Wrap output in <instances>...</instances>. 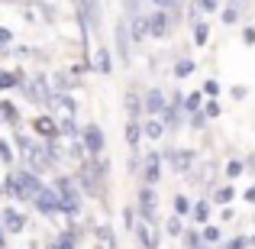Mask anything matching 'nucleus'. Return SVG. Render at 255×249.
I'll use <instances>...</instances> for the list:
<instances>
[{
	"instance_id": "nucleus-1",
	"label": "nucleus",
	"mask_w": 255,
	"mask_h": 249,
	"mask_svg": "<svg viewBox=\"0 0 255 249\" xmlns=\"http://www.w3.org/2000/svg\"><path fill=\"white\" fill-rule=\"evenodd\" d=\"M52 188H55L58 204H62V217H68V220H78V217H81V211H84V194H81V188H78L75 175H58V178L52 181Z\"/></svg>"
},
{
	"instance_id": "nucleus-2",
	"label": "nucleus",
	"mask_w": 255,
	"mask_h": 249,
	"mask_svg": "<svg viewBox=\"0 0 255 249\" xmlns=\"http://www.w3.org/2000/svg\"><path fill=\"white\" fill-rule=\"evenodd\" d=\"M19 94H23L29 104L45 107V104H49V97H52V78L42 75V71H36L32 78H26V81L19 84Z\"/></svg>"
},
{
	"instance_id": "nucleus-3",
	"label": "nucleus",
	"mask_w": 255,
	"mask_h": 249,
	"mask_svg": "<svg viewBox=\"0 0 255 249\" xmlns=\"http://www.w3.org/2000/svg\"><path fill=\"white\" fill-rule=\"evenodd\" d=\"M81 146H84L87 159L104 156V149H107V136H104V130H100L97 123H84V126H81Z\"/></svg>"
},
{
	"instance_id": "nucleus-4",
	"label": "nucleus",
	"mask_w": 255,
	"mask_h": 249,
	"mask_svg": "<svg viewBox=\"0 0 255 249\" xmlns=\"http://www.w3.org/2000/svg\"><path fill=\"white\" fill-rule=\"evenodd\" d=\"M165 123V130L168 133H178L181 126H184V94L174 91V97L168 100V107L162 110V117H158Z\"/></svg>"
},
{
	"instance_id": "nucleus-5",
	"label": "nucleus",
	"mask_w": 255,
	"mask_h": 249,
	"mask_svg": "<svg viewBox=\"0 0 255 249\" xmlns=\"http://www.w3.org/2000/svg\"><path fill=\"white\" fill-rule=\"evenodd\" d=\"M155 207H158V194H155V188L142 185V188H139V201H136V214H139V220H142V224H158Z\"/></svg>"
},
{
	"instance_id": "nucleus-6",
	"label": "nucleus",
	"mask_w": 255,
	"mask_h": 249,
	"mask_svg": "<svg viewBox=\"0 0 255 249\" xmlns=\"http://www.w3.org/2000/svg\"><path fill=\"white\" fill-rule=\"evenodd\" d=\"M32 207H36L42 217H62V204H58V194L52 185H42V191L32 198Z\"/></svg>"
},
{
	"instance_id": "nucleus-7",
	"label": "nucleus",
	"mask_w": 255,
	"mask_h": 249,
	"mask_svg": "<svg viewBox=\"0 0 255 249\" xmlns=\"http://www.w3.org/2000/svg\"><path fill=\"white\" fill-rule=\"evenodd\" d=\"M29 126H32V136L42 139V143H49V139H62V136H58V120L52 117V113H39V117H32Z\"/></svg>"
},
{
	"instance_id": "nucleus-8",
	"label": "nucleus",
	"mask_w": 255,
	"mask_h": 249,
	"mask_svg": "<svg viewBox=\"0 0 255 249\" xmlns=\"http://www.w3.org/2000/svg\"><path fill=\"white\" fill-rule=\"evenodd\" d=\"M45 110H49L52 117H75V113H78V100L71 97V94L52 91V97H49V104H45Z\"/></svg>"
},
{
	"instance_id": "nucleus-9",
	"label": "nucleus",
	"mask_w": 255,
	"mask_h": 249,
	"mask_svg": "<svg viewBox=\"0 0 255 249\" xmlns=\"http://www.w3.org/2000/svg\"><path fill=\"white\" fill-rule=\"evenodd\" d=\"M0 224H3L6 237H16V233H23L26 227H29V217H26L23 211H16V207H3V211H0Z\"/></svg>"
},
{
	"instance_id": "nucleus-10",
	"label": "nucleus",
	"mask_w": 255,
	"mask_h": 249,
	"mask_svg": "<svg viewBox=\"0 0 255 249\" xmlns=\"http://www.w3.org/2000/svg\"><path fill=\"white\" fill-rule=\"evenodd\" d=\"M162 159H165V162H168L178 175H187V172L194 168V162H197V152H194V149H168Z\"/></svg>"
},
{
	"instance_id": "nucleus-11",
	"label": "nucleus",
	"mask_w": 255,
	"mask_h": 249,
	"mask_svg": "<svg viewBox=\"0 0 255 249\" xmlns=\"http://www.w3.org/2000/svg\"><path fill=\"white\" fill-rule=\"evenodd\" d=\"M145 23H149V36L152 39H165L171 32V13L168 10H152L149 16H145Z\"/></svg>"
},
{
	"instance_id": "nucleus-12",
	"label": "nucleus",
	"mask_w": 255,
	"mask_h": 249,
	"mask_svg": "<svg viewBox=\"0 0 255 249\" xmlns=\"http://www.w3.org/2000/svg\"><path fill=\"white\" fill-rule=\"evenodd\" d=\"M0 181H3V194H6V198L19 201V204H29V194H26V188H23V181H19L16 168H10V172H6Z\"/></svg>"
},
{
	"instance_id": "nucleus-13",
	"label": "nucleus",
	"mask_w": 255,
	"mask_h": 249,
	"mask_svg": "<svg viewBox=\"0 0 255 249\" xmlns=\"http://www.w3.org/2000/svg\"><path fill=\"white\" fill-rule=\"evenodd\" d=\"M142 107H145V117H162V110L168 107L165 91L162 87H149V91L142 94Z\"/></svg>"
},
{
	"instance_id": "nucleus-14",
	"label": "nucleus",
	"mask_w": 255,
	"mask_h": 249,
	"mask_svg": "<svg viewBox=\"0 0 255 249\" xmlns=\"http://www.w3.org/2000/svg\"><path fill=\"white\" fill-rule=\"evenodd\" d=\"M142 181L149 188H155L158 181H162V156H158V152H149V156L142 159Z\"/></svg>"
},
{
	"instance_id": "nucleus-15",
	"label": "nucleus",
	"mask_w": 255,
	"mask_h": 249,
	"mask_svg": "<svg viewBox=\"0 0 255 249\" xmlns=\"http://www.w3.org/2000/svg\"><path fill=\"white\" fill-rule=\"evenodd\" d=\"M136 240H139V249H158V227L155 224H136Z\"/></svg>"
},
{
	"instance_id": "nucleus-16",
	"label": "nucleus",
	"mask_w": 255,
	"mask_h": 249,
	"mask_svg": "<svg viewBox=\"0 0 255 249\" xmlns=\"http://www.w3.org/2000/svg\"><path fill=\"white\" fill-rule=\"evenodd\" d=\"M123 107H126V120H139V117H145L142 94H139L136 87H129V91L123 94Z\"/></svg>"
},
{
	"instance_id": "nucleus-17",
	"label": "nucleus",
	"mask_w": 255,
	"mask_h": 249,
	"mask_svg": "<svg viewBox=\"0 0 255 249\" xmlns=\"http://www.w3.org/2000/svg\"><path fill=\"white\" fill-rule=\"evenodd\" d=\"M129 23L126 19H120L117 23V55H120V62L123 65H129Z\"/></svg>"
},
{
	"instance_id": "nucleus-18",
	"label": "nucleus",
	"mask_w": 255,
	"mask_h": 249,
	"mask_svg": "<svg viewBox=\"0 0 255 249\" xmlns=\"http://www.w3.org/2000/svg\"><path fill=\"white\" fill-rule=\"evenodd\" d=\"M19 107L13 104L10 97H0V123L3 126H13V130H19Z\"/></svg>"
},
{
	"instance_id": "nucleus-19",
	"label": "nucleus",
	"mask_w": 255,
	"mask_h": 249,
	"mask_svg": "<svg viewBox=\"0 0 255 249\" xmlns=\"http://www.w3.org/2000/svg\"><path fill=\"white\" fill-rule=\"evenodd\" d=\"M210 211H213L210 198H200V201H194L191 217H187V220H194V227H207V224H210Z\"/></svg>"
},
{
	"instance_id": "nucleus-20",
	"label": "nucleus",
	"mask_w": 255,
	"mask_h": 249,
	"mask_svg": "<svg viewBox=\"0 0 255 249\" xmlns=\"http://www.w3.org/2000/svg\"><path fill=\"white\" fill-rule=\"evenodd\" d=\"M91 237H94V243H100V246L120 249V246H117V233H113L110 224H94V227H91Z\"/></svg>"
},
{
	"instance_id": "nucleus-21",
	"label": "nucleus",
	"mask_w": 255,
	"mask_h": 249,
	"mask_svg": "<svg viewBox=\"0 0 255 249\" xmlns=\"http://www.w3.org/2000/svg\"><path fill=\"white\" fill-rule=\"evenodd\" d=\"M91 68L97 71V75H110V71H113V52L107 49V45H100V49L94 52V62H91Z\"/></svg>"
},
{
	"instance_id": "nucleus-22",
	"label": "nucleus",
	"mask_w": 255,
	"mask_h": 249,
	"mask_svg": "<svg viewBox=\"0 0 255 249\" xmlns=\"http://www.w3.org/2000/svg\"><path fill=\"white\" fill-rule=\"evenodd\" d=\"M75 87H78V75H75V71H55V75H52V91L71 94Z\"/></svg>"
},
{
	"instance_id": "nucleus-23",
	"label": "nucleus",
	"mask_w": 255,
	"mask_h": 249,
	"mask_svg": "<svg viewBox=\"0 0 255 249\" xmlns=\"http://www.w3.org/2000/svg\"><path fill=\"white\" fill-rule=\"evenodd\" d=\"M58 120V136L62 139H81V126H78V120L75 117H55Z\"/></svg>"
},
{
	"instance_id": "nucleus-24",
	"label": "nucleus",
	"mask_w": 255,
	"mask_h": 249,
	"mask_svg": "<svg viewBox=\"0 0 255 249\" xmlns=\"http://www.w3.org/2000/svg\"><path fill=\"white\" fill-rule=\"evenodd\" d=\"M126 23H129V39L132 42H145V39H149V23H145L142 13L132 16V19H126Z\"/></svg>"
},
{
	"instance_id": "nucleus-25",
	"label": "nucleus",
	"mask_w": 255,
	"mask_h": 249,
	"mask_svg": "<svg viewBox=\"0 0 255 249\" xmlns=\"http://www.w3.org/2000/svg\"><path fill=\"white\" fill-rule=\"evenodd\" d=\"M165 133H168V130H165V123H162L158 117H149V120L142 123V136L149 139V143H158V139H162Z\"/></svg>"
},
{
	"instance_id": "nucleus-26",
	"label": "nucleus",
	"mask_w": 255,
	"mask_h": 249,
	"mask_svg": "<svg viewBox=\"0 0 255 249\" xmlns=\"http://www.w3.org/2000/svg\"><path fill=\"white\" fill-rule=\"evenodd\" d=\"M45 249H78V240L71 237L68 230H58L55 237H52L49 243H45Z\"/></svg>"
},
{
	"instance_id": "nucleus-27",
	"label": "nucleus",
	"mask_w": 255,
	"mask_h": 249,
	"mask_svg": "<svg viewBox=\"0 0 255 249\" xmlns=\"http://www.w3.org/2000/svg\"><path fill=\"white\" fill-rule=\"evenodd\" d=\"M139 143H142V123L139 120H126V146L136 152Z\"/></svg>"
},
{
	"instance_id": "nucleus-28",
	"label": "nucleus",
	"mask_w": 255,
	"mask_h": 249,
	"mask_svg": "<svg viewBox=\"0 0 255 249\" xmlns=\"http://www.w3.org/2000/svg\"><path fill=\"white\" fill-rule=\"evenodd\" d=\"M233 198H236V188H233L230 181H226V185H217V188H213V194H210V204H223V207H226Z\"/></svg>"
},
{
	"instance_id": "nucleus-29",
	"label": "nucleus",
	"mask_w": 255,
	"mask_h": 249,
	"mask_svg": "<svg viewBox=\"0 0 255 249\" xmlns=\"http://www.w3.org/2000/svg\"><path fill=\"white\" fill-rule=\"evenodd\" d=\"M200 237H204V243H207V246H213V249H220V246H223V230H220L217 224L200 227Z\"/></svg>"
},
{
	"instance_id": "nucleus-30",
	"label": "nucleus",
	"mask_w": 255,
	"mask_h": 249,
	"mask_svg": "<svg viewBox=\"0 0 255 249\" xmlns=\"http://www.w3.org/2000/svg\"><path fill=\"white\" fill-rule=\"evenodd\" d=\"M0 165L3 168L16 165V149H13V139H6V136H0Z\"/></svg>"
},
{
	"instance_id": "nucleus-31",
	"label": "nucleus",
	"mask_w": 255,
	"mask_h": 249,
	"mask_svg": "<svg viewBox=\"0 0 255 249\" xmlns=\"http://www.w3.org/2000/svg\"><path fill=\"white\" fill-rule=\"evenodd\" d=\"M204 110V91H191L184 94V113L191 117V113H200Z\"/></svg>"
},
{
	"instance_id": "nucleus-32",
	"label": "nucleus",
	"mask_w": 255,
	"mask_h": 249,
	"mask_svg": "<svg viewBox=\"0 0 255 249\" xmlns=\"http://www.w3.org/2000/svg\"><path fill=\"white\" fill-rule=\"evenodd\" d=\"M165 233H168L171 240H181V237H184V217H178V214H171V217L165 220Z\"/></svg>"
},
{
	"instance_id": "nucleus-33",
	"label": "nucleus",
	"mask_w": 255,
	"mask_h": 249,
	"mask_svg": "<svg viewBox=\"0 0 255 249\" xmlns=\"http://www.w3.org/2000/svg\"><path fill=\"white\" fill-rule=\"evenodd\" d=\"M191 198H187V194H174V214H178V217H191Z\"/></svg>"
},
{
	"instance_id": "nucleus-34",
	"label": "nucleus",
	"mask_w": 255,
	"mask_h": 249,
	"mask_svg": "<svg viewBox=\"0 0 255 249\" xmlns=\"http://www.w3.org/2000/svg\"><path fill=\"white\" fill-rule=\"evenodd\" d=\"M207 39H210V26L200 19V23H194V45H207Z\"/></svg>"
},
{
	"instance_id": "nucleus-35",
	"label": "nucleus",
	"mask_w": 255,
	"mask_h": 249,
	"mask_svg": "<svg viewBox=\"0 0 255 249\" xmlns=\"http://www.w3.org/2000/svg\"><path fill=\"white\" fill-rule=\"evenodd\" d=\"M223 172H226V181H233V178H239V175L246 172V162H239V159H230Z\"/></svg>"
},
{
	"instance_id": "nucleus-36",
	"label": "nucleus",
	"mask_w": 255,
	"mask_h": 249,
	"mask_svg": "<svg viewBox=\"0 0 255 249\" xmlns=\"http://www.w3.org/2000/svg\"><path fill=\"white\" fill-rule=\"evenodd\" d=\"M252 246V237H233V240H223L220 249H249Z\"/></svg>"
},
{
	"instance_id": "nucleus-37",
	"label": "nucleus",
	"mask_w": 255,
	"mask_h": 249,
	"mask_svg": "<svg viewBox=\"0 0 255 249\" xmlns=\"http://www.w3.org/2000/svg\"><path fill=\"white\" fill-rule=\"evenodd\" d=\"M171 71H174V78H187V75H194V62H191V58H181Z\"/></svg>"
},
{
	"instance_id": "nucleus-38",
	"label": "nucleus",
	"mask_w": 255,
	"mask_h": 249,
	"mask_svg": "<svg viewBox=\"0 0 255 249\" xmlns=\"http://www.w3.org/2000/svg\"><path fill=\"white\" fill-rule=\"evenodd\" d=\"M200 91H204L207 100H217V97H220V84L213 81V78H210V81H204V87H200Z\"/></svg>"
},
{
	"instance_id": "nucleus-39",
	"label": "nucleus",
	"mask_w": 255,
	"mask_h": 249,
	"mask_svg": "<svg viewBox=\"0 0 255 249\" xmlns=\"http://www.w3.org/2000/svg\"><path fill=\"white\" fill-rule=\"evenodd\" d=\"M139 214H136V207H123V224L129 227V230H136V224H139Z\"/></svg>"
},
{
	"instance_id": "nucleus-40",
	"label": "nucleus",
	"mask_w": 255,
	"mask_h": 249,
	"mask_svg": "<svg viewBox=\"0 0 255 249\" xmlns=\"http://www.w3.org/2000/svg\"><path fill=\"white\" fill-rule=\"evenodd\" d=\"M13 45V32L6 29V26H0V52H6Z\"/></svg>"
},
{
	"instance_id": "nucleus-41",
	"label": "nucleus",
	"mask_w": 255,
	"mask_h": 249,
	"mask_svg": "<svg viewBox=\"0 0 255 249\" xmlns=\"http://www.w3.org/2000/svg\"><path fill=\"white\" fill-rule=\"evenodd\" d=\"M220 16H223V23H226V26H233V23H239V10H236V6H226V10H223V13H220Z\"/></svg>"
},
{
	"instance_id": "nucleus-42",
	"label": "nucleus",
	"mask_w": 255,
	"mask_h": 249,
	"mask_svg": "<svg viewBox=\"0 0 255 249\" xmlns=\"http://www.w3.org/2000/svg\"><path fill=\"white\" fill-rule=\"evenodd\" d=\"M197 10L200 13H217L220 10V0H197Z\"/></svg>"
},
{
	"instance_id": "nucleus-43",
	"label": "nucleus",
	"mask_w": 255,
	"mask_h": 249,
	"mask_svg": "<svg viewBox=\"0 0 255 249\" xmlns=\"http://www.w3.org/2000/svg\"><path fill=\"white\" fill-rule=\"evenodd\" d=\"M204 117H207V120L220 117V104H217V100H204Z\"/></svg>"
},
{
	"instance_id": "nucleus-44",
	"label": "nucleus",
	"mask_w": 255,
	"mask_h": 249,
	"mask_svg": "<svg viewBox=\"0 0 255 249\" xmlns=\"http://www.w3.org/2000/svg\"><path fill=\"white\" fill-rule=\"evenodd\" d=\"M204 123H207L204 110H200V113H191V120H187V126H191V130H204Z\"/></svg>"
},
{
	"instance_id": "nucleus-45",
	"label": "nucleus",
	"mask_w": 255,
	"mask_h": 249,
	"mask_svg": "<svg viewBox=\"0 0 255 249\" xmlns=\"http://www.w3.org/2000/svg\"><path fill=\"white\" fill-rule=\"evenodd\" d=\"M123 6H126V19L139 16V0H123Z\"/></svg>"
},
{
	"instance_id": "nucleus-46",
	"label": "nucleus",
	"mask_w": 255,
	"mask_h": 249,
	"mask_svg": "<svg viewBox=\"0 0 255 249\" xmlns=\"http://www.w3.org/2000/svg\"><path fill=\"white\" fill-rule=\"evenodd\" d=\"M152 3H155V10H178L181 0H152Z\"/></svg>"
},
{
	"instance_id": "nucleus-47",
	"label": "nucleus",
	"mask_w": 255,
	"mask_h": 249,
	"mask_svg": "<svg viewBox=\"0 0 255 249\" xmlns=\"http://www.w3.org/2000/svg\"><path fill=\"white\" fill-rule=\"evenodd\" d=\"M243 42L246 45H255V26H246V29H243Z\"/></svg>"
},
{
	"instance_id": "nucleus-48",
	"label": "nucleus",
	"mask_w": 255,
	"mask_h": 249,
	"mask_svg": "<svg viewBox=\"0 0 255 249\" xmlns=\"http://www.w3.org/2000/svg\"><path fill=\"white\" fill-rule=\"evenodd\" d=\"M243 201H246V204H255V185H249L243 191Z\"/></svg>"
},
{
	"instance_id": "nucleus-49",
	"label": "nucleus",
	"mask_w": 255,
	"mask_h": 249,
	"mask_svg": "<svg viewBox=\"0 0 255 249\" xmlns=\"http://www.w3.org/2000/svg\"><path fill=\"white\" fill-rule=\"evenodd\" d=\"M220 220H223V224H230V220H236V214H233L230 207H223V214H220Z\"/></svg>"
},
{
	"instance_id": "nucleus-50",
	"label": "nucleus",
	"mask_w": 255,
	"mask_h": 249,
	"mask_svg": "<svg viewBox=\"0 0 255 249\" xmlns=\"http://www.w3.org/2000/svg\"><path fill=\"white\" fill-rule=\"evenodd\" d=\"M233 97L243 100V97H246V87H243V84H236V87H233Z\"/></svg>"
},
{
	"instance_id": "nucleus-51",
	"label": "nucleus",
	"mask_w": 255,
	"mask_h": 249,
	"mask_svg": "<svg viewBox=\"0 0 255 249\" xmlns=\"http://www.w3.org/2000/svg\"><path fill=\"white\" fill-rule=\"evenodd\" d=\"M0 249H10V246H6V233H3V224H0Z\"/></svg>"
},
{
	"instance_id": "nucleus-52",
	"label": "nucleus",
	"mask_w": 255,
	"mask_h": 249,
	"mask_svg": "<svg viewBox=\"0 0 255 249\" xmlns=\"http://www.w3.org/2000/svg\"><path fill=\"white\" fill-rule=\"evenodd\" d=\"M246 168H249V172H255V156H249V159H246Z\"/></svg>"
},
{
	"instance_id": "nucleus-53",
	"label": "nucleus",
	"mask_w": 255,
	"mask_h": 249,
	"mask_svg": "<svg viewBox=\"0 0 255 249\" xmlns=\"http://www.w3.org/2000/svg\"><path fill=\"white\" fill-rule=\"evenodd\" d=\"M94 249H110V246H100V243H97V246H94Z\"/></svg>"
},
{
	"instance_id": "nucleus-54",
	"label": "nucleus",
	"mask_w": 255,
	"mask_h": 249,
	"mask_svg": "<svg viewBox=\"0 0 255 249\" xmlns=\"http://www.w3.org/2000/svg\"><path fill=\"white\" fill-rule=\"evenodd\" d=\"M252 246H255V227H252Z\"/></svg>"
},
{
	"instance_id": "nucleus-55",
	"label": "nucleus",
	"mask_w": 255,
	"mask_h": 249,
	"mask_svg": "<svg viewBox=\"0 0 255 249\" xmlns=\"http://www.w3.org/2000/svg\"><path fill=\"white\" fill-rule=\"evenodd\" d=\"M0 194H3V181H0Z\"/></svg>"
},
{
	"instance_id": "nucleus-56",
	"label": "nucleus",
	"mask_w": 255,
	"mask_h": 249,
	"mask_svg": "<svg viewBox=\"0 0 255 249\" xmlns=\"http://www.w3.org/2000/svg\"><path fill=\"white\" fill-rule=\"evenodd\" d=\"M0 126H3V123H0Z\"/></svg>"
}]
</instances>
